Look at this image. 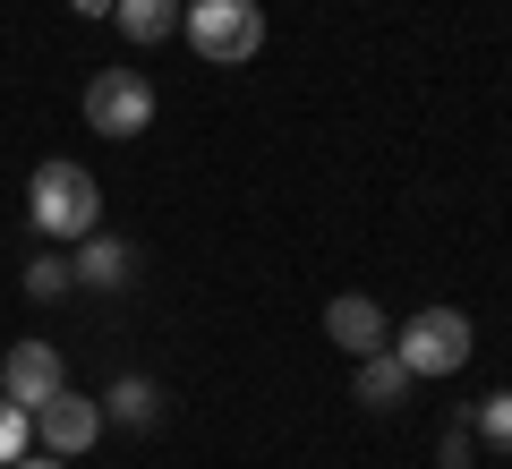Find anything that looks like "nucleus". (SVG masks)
<instances>
[{
    "label": "nucleus",
    "mask_w": 512,
    "mask_h": 469,
    "mask_svg": "<svg viewBox=\"0 0 512 469\" xmlns=\"http://www.w3.org/2000/svg\"><path fill=\"white\" fill-rule=\"evenodd\" d=\"M26 214H35L43 239H86V231H103V188H94L86 163H35Z\"/></svg>",
    "instance_id": "obj_1"
},
{
    "label": "nucleus",
    "mask_w": 512,
    "mask_h": 469,
    "mask_svg": "<svg viewBox=\"0 0 512 469\" xmlns=\"http://www.w3.org/2000/svg\"><path fill=\"white\" fill-rule=\"evenodd\" d=\"M180 35L197 60H214V69H239V60L265 52V9L256 0H188L180 9Z\"/></svg>",
    "instance_id": "obj_2"
},
{
    "label": "nucleus",
    "mask_w": 512,
    "mask_h": 469,
    "mask_svg": "<svg viewBox=\"0 0 512 469\" xmlns=\"http://www.w3.org/2000/svg\"><path fill=\"white\" fill-rule=\"evenodd\" d=\"M384 350H393L419 384L427 376H461V367H470V316H461V307H419Z\"/></svg>",
    "instance_id": "obj_3"
},
{
    "label": "nucleus",
    "mask_w": 512,
    "mask_h": 469,
    "mask_svg": "<svg viewBox=\"0 0 512 469\" xmlns=\"http://www.w3.org/2000/svg\"><path fill=\"white\" fill-rule=\"evenodd\" d=\"M86 128H94V137H146V128H154V86H146V77H137V69H94L86 77Z\"/></svg>",
    "instance_id": "obj_4"
},
{
    "label": "nucleus",
    "mask_w": 512,
    "mask_h": 469,
    "mask_svg": "<svg viewBox=\"0 0 512 469\" xmlns=\"http://www.w3.org/2000/svg\"><path fill=\"white\" fill-rule=\"evenodd\" d=\"M103 435V401H86V393H69L60 384L52 401H35V444L43 452H60V461H77V452Z\"/></svg>",
    "instance_id": "obj_5"
},
{
    "label": "nucleus",
    "mask_w": 512,
    "mask_h": 469,
    "mask_svg": "<svg viewBox=\"0 0 512 469\" xmlns=\"http://www.w3.org/2000/svg\"><path fill=\"white\" fill-rule=\"evenodd\" d=\"M60 384H69V367H60V350H52V342H9V359H0V393L18 401V410L52 401Z\"/></svg>",
    "instance_id": "obj_6"
},
{
    "label": "nucleus",
    "mask_w": 512,
    "mask_h": 469,
    "mask_svg": "<svg viewBox=\"0 0 512 469\" xmlns=\"http://www.w3.org/2000/svg\"><path fill=\"white\" fill-rule=\"evenodd\" d=\"M325 342H333V350H350V359L384 350V342H393V333H384V307H376V299H359V290H350V299H333V307H325Z\"/></svg>",
    "instance_id": "obj_7"
},
{
    "label": "nucleus",
    "mask_w": 512,
    "mask_h": 469,
    "mask_svg": "<svg viewBox=\"0 0 512 469\" xmlns=\"http://www.w3.org/2000/svg\"><path fill=\"white\" fill-rule=\"evenodd\" d=\"M69 273H77L86 290H120L128 273H137V248L111 239V231H86V239H77V256H69Z\"/></svg>",
    "instance_id": "obj_8"
},
{
    "label": "nucleus",
    "mask_w": 512,
    "mask_h": 469,
    "mask_svg": "<svg viewBox=\"0 0 512 469\" xmlns=\"http://www.w3.org/2000/svg\"><path fill=\"white\" fill-rule=\"evenodd\" d=\"M410 384H419V376H410L393 350H367V359H359V384H350V393H359V410H402Z\"/></svg>",
    "instance_id": "obj_9"
},
{
    "label": "nucleus",
    "mask_w": 512,
    "mask_h": 469,
    "mask_svg": "<svg viewBox=\"0 0 512 469\" xmlns=\"http://www.w3.org/2000/svg\"><path fill=\"white\" fill-rule=\"evenodd\" d=\"M103 427H137V435H154L163 427V393H154L146 376H120L103 393Z\"/></svg>",
    "instance_id": "obj_10"
},
{
    "label": "nucleus",
    "mask_w": 512,
    "mask_h": 469,
    "mask_svg": "<svg viewBox=\"0 0 512 469\" xmlns=\"http://www.w3.org/2000/svg\"><path fill=\"white\" fill-rule=\"evenodd\" d=\"M111 26L128 43H163V35H180V0H111Z\"/></svg>",
    "instance_id": "obj_11"
},
{
    "label": "nucleus",
    "mask_w": 512,
    "mask_h": 469,
    "mask_svg": "<svg viewBox=\"0 0 512 469\" xmlns=\"http://www.w3.org/2000/svg\"><path fill=\"white\" fill-rule=\"evenodd\" d=\"M470 435H478V444H495V452H512V384H504V393H487V401H470Z\"/></svg>",
    "instance_id": "obj_12"
},
{
    "label": "nucleus",
    "mask_w": 512,
    "mask_h": 469,
    "mask_svg": "<svg viewBox=\"0 0 512 469\" xmlns=\"http://www.w3.org/2000/svg\"><path fill=\"white\" fill-rule=\"evenodd\" d=\"M26 452H35V410H18V401L0 393V469L26 461Z\"/></svg>",
    "instance_id": "obj_13"
},
{
    "label": "nucleus",
    "mask_w": 512,
    "mask_h": 469,
    "mask_svg": "<svg viewBox=\"0 0 512 469\" xmlns=\"http://www.w3.org/2000/svg\"><path fill=\"white\" fill-rule=\"evenodd\" d=\"M69 290H77L69 256H35V265H26V299H69Z\"/></svg>",
    "instance_id": "obj_14"
},
{
    "label": "nucleus",
    "mask_w": 512,
    "mask_h": 469,
    "mask_svg": "<svg viewBox=\"0 0 512 469\" xmlns=\"http://www.w3.org/2000/svg\"><path fill=\"white\" fill-rule=\"evenodd\" d=\"M436 461H444V469H470V461H478V435H470V418H461V427L444 435V452H436Z\"/></svg>",
    "instance_id": "obj_15"
},
{
    "label": "nucleus",
    "mask_w": 512,
    "mask_h": 469,
    "mask_svg": "<svg viewBox=\"0 0 512 469\" xmlns=\"http://www.w3.org/2000/svg\"><path fill=\"white\" fill-rule=\"evenodd\" d=\"M9 469H69L60 452H26V461H9Z\"/></svg>",
    "instance_id": "obj_16"
},
{
    "label": "nucleus",
    "mask_w": 512,
    "mask_h": 469,
    "mask_svg": "<svg viewBox=\"0 0 512 469\" xmlns=\"http://www.w3.org/2000/svg\"><path fill=\"white\" fill-rule=\"evenodd\" d=\"M77 9H111V0H77Z\"/></svg>",
    "instance_id": "obj_17"
}]
</instances>
